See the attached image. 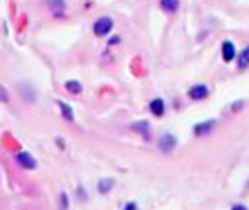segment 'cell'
<instances>
[{"mask_svg":"<svg viewBox=\"0 0 249 210\" xmlns=\"http://www.w3.org/2000/svg\"><path fill=\"white\" fill-rule=\"evenodd\" d=\"M96 187H98V192L100 194H108L114 189V179H100Z\"/></svg>","mask_w":249,"mask_h":210,"instance_id":"4fadbf2b","label":"cell"},{"mask_svg":"<svg viewBox=\"0 0 249 210\" xmlns=\"http://www.w3.org/2000/svg\"><path fill=\"white\" fill-rule=\"evenodd\" d=\"M28 89H30L28 85H24V87L20 89V93H22V96H24V100H26V102H36V98H37V96H36V93H34V91L30 93Z\"/></svg>","mask_w":249,"mask_h":210,"instance_id":"9a60e30c","label":"cell"},{"mask_svg":"<svg viewBox=\"0 0 249 210\" xmlns=\"http://www.w3.org/2000/svg\"><path fill=\"white\" fill-rule=\"evenodd\" d=\"M57 106H59L61 116H63L67 122H73V120H75V114H73V108H71V104H69V102L59 100V102H57Z\"/></svg>","mask_w":249,"mask_h":210,"instance_id":"8fae6325","label":"cell"},{"mask_svg":"<svg viewBox=\"0 0 249 210\" xmlns=\"http://www.w3.org/2000/svg\"><path fill=\"white\" fill-rule=\"evenodd\" d=\"M231 210H245V204H241V202H235V204H231Z\"/></svg>","mask_w":249,"mask_h":210,"instance_id":"ffe728a7","label":"cell"},{"mask_svg":"<svg viewBox=\"0 0 249 210\" xmlns=\"http://www.w3.org/2000/svg\"><path fill=\"white\" fill-rule=\"evenodd\" d=\"M216 124H218V122H216L214 118L196 124V126H195V135H210V134L216 130Z\"/></svg>","mask_w":249,"mask_h":210,"instance_id":"5b68a950","label":"cell"},{"mask_svg":"<svg viewBox=\"0 0 249 210\" xmlns=\"http://www.w3.org/2000/svg\"><path fill=\"white\" fill-rule=\"evenodd\" d=\"M122 208H124V210H136L138 204H136V202H126V204H122Z\"/></svg>","mask_w":249,"mask_h":210,"instance_id":"ac0fdd59","label":"cell"},{"mask_svg":"<svg viewBox=\"0 0 249 210\" xmlns=\"http://www.w3.org/2000/svg\"><path fill=\"white\" fill-rule=\"evenodd\" d=\"M222 59H224L226 63H230V61L235 59V45H233V41L226 39V41L222 43Z\"/></svg>","mask_w":249,"mask_h":210,"instance_id":"8992f818","label":"cell"},{"mask_svg":"<svg viewBox=\"0 0 249 210\" xmlns=\"http://www.w3.org/2000/svg\"><path fill=\"white\" fill-rule=\"evenodd\" d=\"M59 204L63 206V208H69V200H67V194H65V192L61 194V200H59Z\"/></svg>","mask_w":249,"mask_h":210,"instance_id":"e0dca14e","label":"cell"},{"mask_svg":"<svg viewBox=\"0 0 249 210\" xmlns=\"http://www.w3.org/2000/svg\"><path fill=\"white\" fill-rule=\"evenodd\" d=\"M149 110H151L153 116L161 118V116L165 114V100H163V98H153V100L149 102Z\"/></svg>","mask_w":249,"mask_h":210,"instance_id":"30bf717a","label":"cell"},{"mask_svg":"<svg viewBox=\"0 0 249 210\" xmlns=\"http://www.w3.org/2000/svg\"><path fill=\"white\" fill-rule=\"evenodd\" d=\"M112 28H114V20L108 18V16H100V18L94 20V24H92V32H94V36H98V38H106V36L112 32Z\"/></svg>","mask_w":249,"mask_h":210,"instance_id":"6da1fadb","label":"cell"},{"mask_svg":"<svg viewBox=\"0 0 249 210\" xmlns=\"http://www.w3.org/2000/svg\"><path fill=\"white\" fill-rule=\"evenodd\" d=\"M159 6L167 14H175L180 8V0H159Z\"/></svg>","mask_w":249,"mask_h":210,"instance_id":"9c48e42d","label":"cell"},{"mask_svg":"<svg viewBox=\"0 0 249 210\" xmlns=\"http://www.w3.org/2000/svg\"><path fill=\"white\" fill-rule=\"evenodd\" d=\"M235 63H237V69H247L249 67V45H245L237 55H235Z\"/></svg>","mask_w":249,"mask_h":210,"instance_id":"ba28073f","label":"cell"},{"mask_svg":"<svg viewBox=\"0 0 249 210\" xmlns=\"http://www.w3.org/2000/svg\"><path fill=\"white\" fill-rule=\"evenodd\" d=\"M65 89H67L71 95H79V93H83V85H81L79 81H67V83H65Z\"/></svg>","mask_w":249,"mask_h":210,"instance_id":"5bb4252c","label":"cell"},{"mask_svg":"<svg viewBox=\"0 0 249 210\" xmlns=\"http://www.w3.org/2000/svg\"><path fill=\"white\" fill-rule=\"evenodd\" d=\"M108 43H110V45H118V43H120V36H114V38H110V39H108Z\"/></svg>","mask_w":249,"mask_h":210,"instance_id":"d6986e66","label":"cell"},{"mask_svg":"<svg viewBox=\"0 0 249 210\" xmlns=\"http://www.w3.org/2000/svg\"><path fill=\"white\" fill-rule=\"evenodd\" d=\"M208 95H210V89H208V85H202V83L193 85L189 89V98L191 100H204Z\"/></svg>","mask_w":249,"mask_h":210,"instance_id":"277c9868","label":"cell"},{"mask_svg":"<svg viewBox=\"0 0 249 210\" xmlns=\"http://www.w3.org/2000/svg\"><path fill=\"white\" fill-rule=\"evenodd\" d=\"M14 159H16V163H18L22 169H36V167H37L36 157H32V153H28V152H18V153L14 155Z\"/></svg>","mask_w":249,"mask_h":210,"instance_id":"7a4b0ae2","label":"cell"},{"mask_svg":"<svg viewBox=\"0 0 249 210\" xmlns=\"http://www.w3.org/2000/svg\"><path fill=\"white\" fill-rule=\"evenodd\" d=\"M10 100V95H8V91L2 87V85H0V102H2V104H6Z\"/></svg>","mask_w":249,"mask_h":210,"instance_id":"2e32d148","label":"cell"},{"mask_svg":"<svg viewBox=\"0 0 249 210\" xmlns=\"http://www.w3.org/2000/svg\"><path fill=\"white\" fill-rule=\"evenodd\" d=\"M45 4L49 6V10L55 14V16H61L67 8V2L65 0H45Z\"/></svg>","mask_w":249,"mask_h":210,"instance_id":"52a82bcc","label":"cell"},{"mask_svg":"<svg viewBox=\"0 0 249 210\" xmlns=\"http://www.w3.org/2000/svg\"><path fill=\"white\" fill-rule=\"evenodd\" d=\"M157 146H159V150H161L163 153H171V152L177 148V137H175L173 134H163V135L159 137Z\"/></svg>","mask_w":249,"mask_h":210,"instance_id":"3957f363","label":"cell"},{"mask_svg":"<svg viewBox=\"0 0 249 210\" xmlns=\"http://www.w3.org/2000/svg\"><path fill=\"white\" fill-rule=\"evenodd\" d=\"M130 128H132V130H136V132H140L142 135L149 137V122H147V120H142V122H134V124H130Z\"/></svg>","mask_w":249,"mask_h":210,"instance_id":"7c38bea8","label":"cell"}]
</instances>
